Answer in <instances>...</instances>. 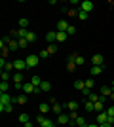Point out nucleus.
<instances>
[{"label":"nucleus","instance_id":"obj_1","mask_svg":"<svg viewBox=\"0 0 114 127\" xmlns=\"http://www.w3.org/2000/svg\"><path fill=\"white\" fill-rule=\"evenodd\" d=\"M25 61H27V66L31 68V66H36V64H38L40 57H38V55H34V53H31V55H27V57H25Z\"/></svg>","mask_w":114,"mask_h":127},{"label":"nucleus","instance_id":"obj_2","mask_svg":"<svg viewBox=\"0 0 114 127\" xmlns=\"http://www.w3.org/2000/svg\"><path fill=\"white\" fill-rule=\"evenodd\" d=\"M13 68H15L17 72H21V70L29 68V66H27V61H25V59H17V61H13Z\"/></svg>","mask_w":114,"mask_h":127},{"label":"nucleus","instance_id":"obj_3","mask_svg":"<svg viewBox=\"0 0 114 127\" xmlns=\"http://www.w3.org/2000/svg\"><path fill=\"white\" fill-rule=\"evenodd\" d=\"M91 63H93V66H103V63H105L103 55H99V53H95V55L91 57Z\"/></svg>","mask_w":114,"mask_h":127},{"label":"nucleus","instance_id":"obj_4","mask_svg":"<svg viewBox=\"0 0 114 127\" xmlns=\"http://www.w3.org/2000/svg\"><path fill=\"white\" fill-rule=\"evenodd\" d=\"M21 89H23V93H25V95H31V93H34V91H36V87H34L31 82H27V84H23Z\"/></svg>","mask_w":114,"mask_h":127},{"label":"nucleus","instance_id":"obj_5","mask_svg":"<svg viewBox=\"0 0 114 127\" xmlns=\"http://www.w3.org/2000/svg\"><path fill=\"white\" fill-rule=\"evenodd\" d=\"M80 10H82V11H87V13H89V11L93 10V2H91V0H84V2L80 4Z\"/></svg>","mask_w":114,"mask_h":127},{"label":"nucleus","instance_id":"obj_6","mask_svg":"<svg viewBox=\"0 0 114 127\" xmlns=\"http://www.w3.org/2000/svg\"><path fill=\"white\" fill-rule=\"evenodd\" d=\"M107 122H109V114H107V112H99L97 114V123L103 125V123H107Z\"/></svg>","mask_w":114,"mask_h":127},{"label":"nucleus","instance_id":"obj_7","mask_svg":"<svg viewBox=\"0 0 114 127\" xmlns=\"http://www.w3.org/2000/svg\"><path fill=\"white\" fill-rule=\"evenodd\" d=\"M57 122H59L61 125H67V123H71V116H69V114H59V116H57Z\"/></svg>","mask_w":114,"mask_h":127},{"label":"nucleus","instance_id":"obj_8","mask_svg":"<svg viewBox=\"0 0 114 127\" xmlns=\"http://www.w3.org/2000/svg\"><path fill=\"white\" fill-rule=\"evenodd\" d=\"M46 40H48V44H55L57 42V31H49L48 34H46Z\"/></svg>","mask_w":114,"mask_h":127},{"label":"nucleus","instance_id":"obj_9","mask_svg":"<svg viewBox=\"0 0 114 127\" xmlns=\"http://www.w3.org/2000/svg\"><path fill=\"white\" fill-rule=\"evenodd\" d=\"M69 27H71V25H69L67 21H57V32H67V31H69Z\"/></svg>","mask_w":114,"mask_h":127},{"label":"nucleus","instance_id":"obj_10","mask_svg":"<svg viewBox=\"0 0 114 127\" xmlns=\"http://www.w3.org/2000/svg\"><path fill=\"white\" fill-rule=\"evenodd\" d=\"M0 66H2V70H11L13 68V63H10V61H6V59H0Z\"/></svg>","mask_w":114,"mask_h":127},{"label":"nucleus","instance_id":"obj_11","mask_svg":"<svg viewBox=\"0 0 114 127\" xmlns=\"http://www.w3.org/2000/svg\"><path fill=\"white\" fill-rule=\"evenodd\" d=\"M13 101L8 93H0V104H10V102Z\"/></svg>","mask_w":114,"mask_h":127},{"label":"nucleus","instance_id":"obj_12","mask_svg":"<svg viewBox=\"0 0 114 127\" xmlns=\"http://www.w3.org/2000/svg\"><path fill=\"white\" fill-rule=\"evenodd\" d=\"M65 108H67L69 112H76V110H78V102H76V101H69V102L65 104Z\"/></svg>","mask_w":114,"mask_h":127},{"label":"nucleus","instance_id":"obj_13","mask_svg":"<svg viewBox=\"0 0 114 127\" xmlns=\"http://www.w3.org/2000/svg\"><path fill=\"white\" fill-rule=\"evenodd\" d=\"M63 108H65V106L63 104H59V102H53V104H51V112H53V114H57V116H59V114H63Z\"/></svg>","mask_w":114,"mask_h":127},{"label":"nucleus","instance_id":"obj_14","mask_svg":"<svg viewBox=\"0 0 114 127\" xmlns=\"http://www.w3.org/2000/svg\"><path fill=\"white\" fill-rule=\"evenodd\" d=\"M103 102H105V97L101 95V99H99L97 102H93V104H95V112H103V108H105V104H103Z\"/></svg>","mask_w":114,"mask_h":127},{"label":"nucleus","instance_id":"obj_15","mask_svg":"<svg viewBox=\"0 0 114 127\" xmlns=\"http://www.w3.org/2000/svg\"><path fill=\"white\" fill-rule=\"evenodd\" d=\"M74 89L84 91V89H86V80H76V82H74Z\"/></svg>","mask_w":114,"mask_h":127},{"label":"nucleus","instance_id":"obj_16","mask_svg":"<svg viewBox=\"0 0 114 127\" xmlns=\"http://www.w3.org/2000/svg\"><path fill=\"white\" fill-rule=\"evenodd\" d=\"M112 87H109V85H103V87H101V95H103V97H110V95H112Z\"/></svg>","mask_w":114,"mask_h":127},{"label":"nucleus","instance_id":"obj_17","mask_svg":"<svg viewBox=\"0 0 114 127\" xmlns=\"http://www.w3.org/2000/svg\"><path fill=\"white\" fill-rule=\"evenodd\" d=\"M31 84H33L34 87H40V85H42V78H40V76H36V74H34L33 78H31Z\"/></svg>","mask_w":114,"mask_h":127},{"label":"nucleus","instance_id":"obj_18","mask_svg":"<svg viewBox=\"0 0 114 127\" xmlns=\"http://www.w3.org/2000/svg\"><path fill=\"white\" fill-rule=\"evenodd\" d=\"M11 102H13V104H25V102H27V97H25V95H19V97H15Z\"/></svg>","mask_w":114,"mask_h":127},{"label":"nucleus","instance_id":"obj_19","mask_svg":"<svg viewBox=\"0 0 114 127\" xmlns=\"http://www.w3.org/2000/svg\"><path fill=\"white\" fill-rule=\"evenodd\" d=\"M38 110H40V114H44V116H46V114H48V112H49V104H48V102H42Z\"/></svg>","mask_w":114,"mask_h":127},{"label":"nucleus","instance_id":"obj_20","mask_svg":"<svg viewBox=\"0 0 114 127\" xmlns=\"http://www.w3.org/2000/svg\"><path fill=\"white\" fill-rule=\"evenodd\" d=\"M84 106H86V110H87V112H95V104H93V102L89 101V99H87V101L84 102Z\"/></svg>","mask_w":114,"mask_h":127},{"label":"nucleus","instance_id":"obj_21","mask_svg":"<svg viewBox=\"0 0 114 127\" xmlns=\"http://www.w3.org/2000/svg\"><path fill=\"white\" fill-rule=\"evenodd\" d=\"M103 72V66H91V78L93 76H99Z\"/></svg>","mask_w":114,"mask_h":127},{"label":"nucleus","instance_id":"obj_22","mask_svg":"<svg viewBox=\"0 0 114 127\" xmlns=\"http://www.w3.org/2000/svg\"><path fill=\"white\" fill-rule=\"evenodd\" d=\"M11 110H13V104H11V102L10 104H0V112H11Z\"/></svg>","mask_w":114,"mask_h":127},{"label":"nucleus","instance_id":"obj_23","mask_svg":"<svg viewBox=\"0 0 114 127\" xmlns=\"http://www.w3.org/2000/svg\"><path fill=\"white\" fill-rule=\"evenodd\" d=\"M25 40H27L29 44L36 42V34H34V32H31V31H29V34H27V38H25Z\"/></svg>","mask_w":114,"mask_h":127},{"label":"nucleus","instance_id":"obj_24","mask_svg":"<svg viewBox=\"0 0 114 127\" xmlns=\"http://www.w3.org/2000/svg\"><path fill=\"white\" fill-rule=\"evenodd\" d=\"M76 125H78V127H87V123H86V120H84V118H82V116H78V120H76Z\"/></svg>","mask_w":114,"mask_h":127},{"label":"nucleus","instance_id":"obj_25","mask_svg":"<svg viewBox=\"0 0 114 127\" xmlns=\"http://www.w3.org/2000/svg\"><path fill=\"white\" fill-rule=\"evenodd\" d=\"M67 36H69V34H67V32H57V42H65L67 40Z\"/></svg>","mask_w":114,"mask_h":127},{"label":"nucleus","instance_id":"obj_26","mask_svg":"<svg viewBox=\"0 0 114 127\" xmlns=\"http://www.w3.org/2000/svg\"><path fill=\"white\" fill-rule=\"evenodd\" d=\"M76 15H78V17H80V19H82V21H86V19H87V17H89V13H87V11H82V10H78V13H76Z\"/></svg>","mask_w":114,"mask_h":127},{"label":"nucleus","instance_id":"obj_27","mask_svg":"<svg viewBox=\"0 0 114 127\" xmlns=\"http://www.w3.org/2000/svg\"><path fill=\"white\" fill-rule=\"evenodd\" d=\"M27 122H31V118H29V114H21V116H19V123H23V125H25Z\"/></svg>","mask_w":114,"mask_h":127},{"label":"nucleus","instance_id":"obj_28","mask_svg":"<svg viewBox=\"0 0 114 127\" xmlns=\"http://www.w3.org/2000/svg\"><path fill=\"white\" fill-rule=\"evenodd\" d=\"M27 27H29V19L21 17V19H19V29H27Z\"/></svg>","mask_w":114,"mask_h":127},{"label":"nucleus","instance_id":"obj_29","mask_svg":"<svg viewBox=\"0 0 114 127\" xmlns=\"http://www.w3.org/2000/svg\"><path fill=\"white\" fill-rule=\"evenodd\" d=\"M67 70H69V72H74L76 70V63L74 61H69V63H67Z\"/></svg>","mask_w":114,"mask_h":127},{"label":"nucleus","instance_id":"obj_30","mask_svg":"<svg viewBox=\"0 0 114 127\" xmlns=\"http://www.w3.org/2000/svg\"><path fill=\"white\" fill-rule=\"evenodd\" d=\"M8 89H10L8 82H2V84H0V93H8Z\"/></svg>","mask_w":114,"mask_h":127},{"label":"nucleus","instance_id":"obj_31","mask_svg":"<svg viewBox=\"0 0 114 127\" xmlns=\"http://www.w3.org/2000/svg\"><path fill=\"white\" fill-rule=\"evenodd\" d=\"M40 89H42V91H49V89H51V84H49V82H42Z\"/></svg>","mask_w":114,"mask_h":127},{"label":"nucleus","instance_id":"obj_32","mask_svg":"<svg viewBox=\"0 0 114 127\" xmlns=\"http://www.w3.org/2000/svg\"><path fill=\"white\" fill-rule=\"evenodd\" d=\"M74 63H76V66H82V64L86 63V59L82 57V55H78V57H76V61H74Z\"/></svg>","mask_w":114,"mask_h":127},{"label":"nucleus","instance_id":"obj_33","mask_svg":"<svg viewBox=\"0 0 114 127\" xmlns=\"http://www.w3.org/2000/svg\"><path fill=\"white\" fill-rule=\"evenodd\" d=\"M17 44H19V48H27V46H29V42L25 40V38H19V40H17Z\"/></svg>","mask_w":114,"mask_h":127},{"label":"nucleus","instance_id":"obj_34","mask_svg":"<svg viewBox=\"0 0 114 127\" xmlns=\"http://www.w3.org/2000/svg\"><path fill=\"white\" fill-rule=\"evenodd\" d=\"M42 127H55V123L51 122V120H48V118H46V122L42 123Z\"/></svg>","mask_w":114,"mask_h":127},{"label":"nucleus","instance_id":"obj_35","mask_svg":"<svg viewBox=\"0 0 114 127\" xmlns=\"http://www.w3.org/2000/svg\"><path fill=\"white\" fill-rule=\"evenodd\" d=\"M48 51H49V55H51V53H55V51H57V44H49Z\"/></svg>","mask_w":114,"mask_h":127},{"label":"nucleus","instance_id":"obj_36","mask_svg":"<svg viewBox=\"0 0 114 127\" xmlns=\"http://www.w3.org/2000/svg\"><path fill=\"white\" fill-rule=\"evenodd\" d=\"M48 55H49V51H48V49H42V51L38 53V57H40V59H46Z\"/></svg>","mask_w":114,"mask_h":127},{"label":"nucleus","instance_id":"obj_37","mask_svg":"<svg viewBox=\"0 0 114 127\" xmlns=\"http://www.w3.org/2000/svg\"><path fill=\"white\" fill-rule=\"evenodd\" d=\"M11 76H10V72H6V70H2V82H8Z\"/></svg>","mask_w":114,"mask_h":127},{"label":"nucleus","instance_id":"obj_38","mask_svg":"<svg viewBox=\"0 0 114 127\" xmlns=\"http://www.w3.org/2000/svg\"><path fill=\"white\" fill-rule=\"evenodd\" d=\"M93 84H95V82H93V78H87V80H86V87H87V89H91Z\"/></svg>","mask_w":114,"mask_h":127},{"label":"nucleus","instance_id":"obj_39","mask_svg":"<svg viewBox=\"0 0 114 127\" xmlns=\"http://www.w3.org/2000/svg\"><path fill=\"white\" fill-rule=\"evenodd\" d=\"M87 99H89V101H91V102H97L99 99H101V97H99V95H95V93H91V95L87 97Z\"/></svg>","mask_w":114,"mask_h":127},{"label":"nucleus","instance_id":"obj_40","mask_svg":"<svg viewBox=\"0 0 114 127\" xmlns=\"http://www.w3.org/2000/svg\"><path fill=\"white\" fill-rule=\"evenodd\" d=\"M44 122H46V116H44V114H40V116L36 118V123H38V125H42Z\"/></svg>","mask_w":114,"mask_h":127},{"label":"nucleus","instance_id":"obj_41","mask_svg":"<svg viewBox=\"0 0 114 127\" xmlns=\"http://www.w3.org/2000/svg\"><path fill=\"white\" fill-rule=\"evenodd\" d=\"M74 32H76V27H69V31H67V34H69V36H71V34H74Z\"/></svg>","mask_w":114,"mask_h":127},{"label":"nucleus","instance_id":"obj_42","mask_svg":"<svg viewBox=\"0 0 114 127\" xmlns=\"http://www.w3.org/2000/svg\"><path fill=\"white\" fill-rule=\"evenodd\" d=\"M107 114H109V116H112V118H114V106H109V108H107Z\"/></svg>","mask_w":114,"mask_h":127},{"label":"nucleus","instance_id":"obj_43","mask_svg":"<svg viewBox=\"0 0 114 127\" xmlns=\"http://www.w3.org/2000/svg\"><path fill=\"white\" fill-rule=\"evenodd\" d=\"M23 127H34V125H33V122H27V123H25Z\"/></svg>","mask_w":114,"mask_h":127},{"label":"nucleus","instance_id":"obj_44","mask_svg":"<svg viewBox=\"0 0 114 127\" xmlns=\"http://www.w3.org/2000/svg\"><path fill=\"white\" fill-rule=\"evenodd\" d=\"M87 127H101V125H99V123L97 125H95V123H87Z\"/></svg>","mask_w":114,"mask_h":127},{"label":"nucleus","instance_id":"obj_45","mask_svg":"<svg viewBox=\"0 0 114 127\" xmlns=\"http://www.w3.org/2000/svg\"><path fill=\"white\" fill-rule=\"evenodd\" d=\"M101 127H112V125H110V123H103Z\"/></svg>","mask_w":114,"mask_h":127},{"label":"nucleus","instance_id":"obj_46","mask_svg":"<svg viewBox=\"0 0 114 127\" xmlns=\"http://www.w3.org/2000/svg\"><path fill=\"white\" fill-rule=\"evenodd\" d=\"M110 99H112V101H114V91H112V95H110Z\"/></svg>","mask_w":114,"mask_h":127},{"label":"nucleus","instance_id":"obj_47","mask_svg":"<svg viewBox=\"0 0 114 127\" xmlns=\"http://www.w3.org/2000/svg\"><path fill=\"white\" fill-rule=\"evenodd\" d=\"M112 84H114V82H112Z\"/></svg>","mask_w":114,"mask_h":127}]
</instances>
